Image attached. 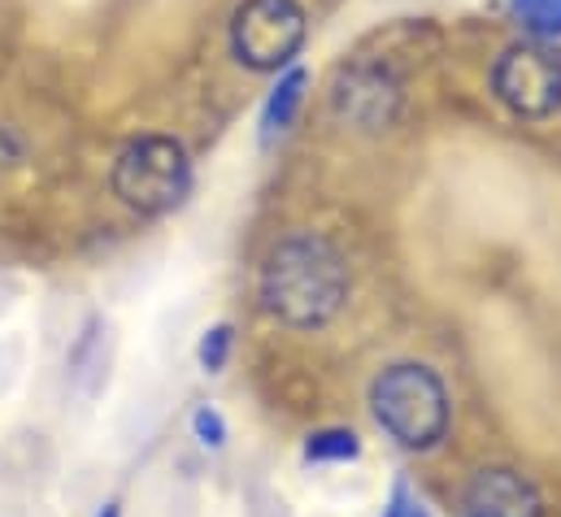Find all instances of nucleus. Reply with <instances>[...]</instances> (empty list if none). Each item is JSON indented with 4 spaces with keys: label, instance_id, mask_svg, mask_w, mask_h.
Instances as JSON below:
<instances>
[{
    "label": "nucleus",
    "instance_id": "obj_1",
    "mask_svg": "<svg viewBox=\"0 0 561 517\" xmlns=\"http://www.w3.org/2000/svg\"><path fill=\"white\" fill-rule=\"evenodd\" d=\"M348 300V265L322 235H287L262 265V309L283 326L313 331Z\"/></svg>",
    "mask_w": 561,
    "mask_h": 517
},
{
    "label": "nucleus",
    "instance_id": "obj_2",
    "mask_svg": "<svg viewBox=\"0 0 561 517\" xmlns=\"http://www.w3.org/2000/svg\"><path fill=\"white\" fill-rule=\"evenodd\" d=\"M370 409H375V422L401 448H414V452L435 448L448 430V391L439 383V375L419 361L388 366L370 388Z\"/></svg>",
    "mask_w": 561,
    "mask_h": 517
},
{
    "label": "nucleus",
    "instance_id": "obj_3",
    "mask_svg": "<svg viewBox=\"0 0 561 517\" xmlns=\"http://www.w3.org/2000/svg\"><path fill=\"white\" fill-rule=\"evenodd\" d=\"M114 192L136 214H170L192 192V157L170 135H140L114 161Z\"/></svg>",
    "mask_w": 561,
    "mask_h": 517
},
{
    "label": "nucleus",
    "instance_id": "obj_4",
    "mask_svg": "<svg viewBox=\"0 0 561 517\" xmlns=\"http://www.w3.org/2000/svg\"><path fill=\"white\" fill-rule=\"evenodd\" d=\"M309 22L300 0H244L231 18V53L249 70L279 74L305 48Z\"/></svg>",
    "mask_w": 561,
    "mask_h": 517
},
{
    "label": "nucleus",
    "instance_id": "obj_5",
    "mask_svg": "<svg viewBox=\"0 0 561 517\" xmlns=\"http://www.w3.org/2000/svg\"><path fill=\"white\" fill-rule=\"evenodd\" d=\"M492 92L496 101L531 123H545L561 110V53L545 39L514 44L492 66Z\"/></svg>",
    "mask_w": 561,
    "mask_h": 517
},
{
    "label": "nucleus",
    "instance_id": "obj_6",
    "mask_svg": "<svg viewBox=\"0 0 561 517\" xmlns=\"http://www.w3.org/2000/svg\"><path fill=\"white\" fill-rule=\"evenodd\" d=\"M466 517H545V501L527 474L488 466L466 487Z\"/></svg>",
    "mask_w": 561,
    "mask_h": 517
},
{
    "label": "nucleus",
    "instance_id": "obj_7",
    "mask_svg": "<svg viewBox=\"0 0 561 517\" xmlns=\"http://www.w3.org/2000/svg\"><path fill=\"white\" fill-rule=\"evenodd\" d=\"M335 105H340V114H344L348 123H357V127H383V123L392 118V110H397V83H392L383 70H375V66H357V70L344 79Z\"/></svg>",
    "mask_w": 561,
    "mask_h": 517
},
{
    "label": "nucleus",
    "instance_id": "obj_8",
    "mask_svg": "<svg viewBox=\"0 0 561 517\" xmlns=\"http://www.w3.org/2000/svg\"><path fill=\"white\" fill-rule=\"evenodd\" d=\"M305 92H309V70L300 61L279 70V79H275V88L266 92V105H262V143H271V139L291 130L300 105H305Z\"/></svg>",
    "mask_w": 561,
    "mask_h": 517
},
{
    "label": "nucleus",
    "instance_id": "obj_9",
    "mask_svg": "<svg viewBox=\"0 0 561 517\" xmlns=\"http://www.w3.org/2000/svg\"><path fill=\"white\" fill-rule=\"evenodd\" d=\"M305 461L309 466H344V461H357L362 457V439L348 430V426H322L305 439Z\"/></svg>",
    "mask_w": 561,
    "mask_h": 517
},
{
    "label": "nucleus",
    "instance_id": "obj_10",
    "mask_svg": "<svg viewBox=\"0 0 561 517\" xmlns=\"http://www.w3.org/2000/svg\"><path fill=\"white\" fill-rule=\"evenodd\" d=\"M510 4H514L518 26L531 39H545V44L561 39V0H510Z\"/></svg>",
    "mask_w": 561,
    "mask_h": 517
},
{
    "label": "nucleus",
    "instance_id": "obj_11",
    "mask_svg": "<svg viewBox=\"0 0 561 517\" xmlns=\"http://www.w3.org/2000/svg\"><path fill=\"white\" fill-rule=\"evenodd\" d=\"M231 344H236V331H231L227 322H218V326H209V331L201 335V348H196V357H201V366H205L209 375H218V370L227 366V357H231Z\"/></svg>",
    "mask_w": 561,
    "mask_h": 517
},
{
    "label": "nucleus",
    "instance_id": "obj_12",
    "mask_svg": "<svg viewBox=\"0 0 561 517\" xmlns=\"http://www.w3.org/2000/svg\"><path fill=\"white\" fill-rule=\"evenodd\" d=\"M192 430H196V439H201L205 448H222V444H227V422H222V413H218L214 404H201V409L192 413Z\"/></svg>",
    "mask_w": 561,
    "mask_h": 517
},
{
    "label": "nucleus",
    "instance_id": "obj_13",
    "mask_svg": "<svg viewBox=\"0 0 561 517\" xmlns=\"http://www.w3.org/2000/svg\"><path fill=\"white\" fill-rule=\"evenodd\" d=\"M383 517H431V514H426V505H422L419 492L410 483H397L392 496H388V505H383Z\"/></svg>",
    "mask_w": 561,
    "mask_h": 517
},
{
    "label": "nucleus",
    "instance_id": "obj_14",
    "mask_svg": "<svg viewBox=\"0 0 561 517\" xmlns=\"http://www.w3.org/2000/svg\"><path fill=\"white\" fill-rule=\"evenodd\" d=\"M96 517H123V509H118V505H105V509H101Z\"/></svg>",
    "mask_w": 561,
    "mask_h": 517
}]
</instances>
